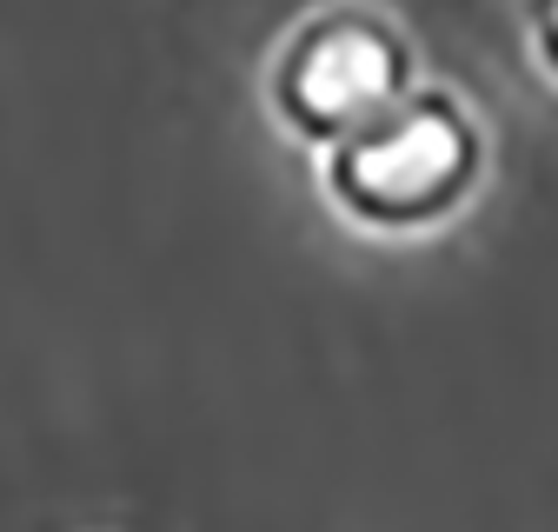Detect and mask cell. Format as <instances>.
<instances>
[{"mask_svg": "<svg viewBox=\"0 0 558 532\" xmlns=\"http://www.w3.org/2000/svg\"><path fill=\"white\" fill-rule=\"evenodd\" d=\"M551 40H558V0H551Z\"/></svg>", "mask_w": 558, "mask_h": 532, "instance_id": "obj_3", "label": "cell"}, {"mask_svg": "<svg viewBox=\"0 0 558 532\" xmlns=\"http://www.w3.org/2000/svg\"><path fill=\"white\" fill-rule=\"evenodd\" d=\"M386 87H392V47L373 27H326V34H313L300 47V60H293V74H287V100L313 126L353 120Z\"/></svg>", "mask_w": 558, "mask_h": 532, "instance_id": "obj_2", "label": "cell"}, {"mask_svg": "<svg viewBox=\"0 0 558 532\" xmlns=\"http://www.w3.org/2000/svg\"><path fill=\"white\" fill-rule=\"evenodd\" d=\"M459 173H465V126L426 107L353 141L332 167V186L345 207H360L373 220H412V214H433L459 186Z\"/></svg>", "mask_w": 558, "mask_h": 532, "instance_id": "obj_1", "label": "cell"}]
</instances>
